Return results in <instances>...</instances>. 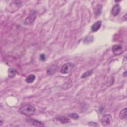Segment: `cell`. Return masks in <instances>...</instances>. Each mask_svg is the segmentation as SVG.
Listing matches in <instances>:
<instances>
[{"instance_id":"cell-6","label":"cell","mask_w":127,"mask_h":127,"mask_svg":"<svg viewBox=\"0 0 127 127\" xmlns=\"http://www.w3.org/2000/svg\"><path fill=\"white\" fill-rule=\"evenodd\" d=\"M55 120L56 121L60 122L61 123L63 124H68L70 122V120L69 118H68L67 117L65 116H58L56 117L55 118Z\"/></svg>"},{"instance_id":"cell-2","label":"cell","mask_w":127,"mask_h":127,"mask_svg":"<svg viewBox=\"0 0 127 127\" xmlns=\"http://www.w3.org/2000/svg\"><path fill=\"white\" fill-rule=\"evenodd\" d=\"M75 65L72 63H66L64 65L61 69L60 72L63 74H67L70 73L74 69Z\"/></svg>"},{"instance_id":"cell-7","label":"cell","mask_w":127,"mask_h":127,"mask_svg":"<svg viewBox=\"0 0 127 127\" xmlns=\"http://www.w3.org/2000/svg\"><path fill=\"white\" fill-rule=\"evenodd\" d=\"M102 22L101 21H98L93 24L91 27V31L93 32H95L98 31L101 26Z\"/></svg>"},{"instance_id":"cell-17","label":"cell","mask_w":127,"mask_h":127,"mask_svg":"<svg viewBox=\"0 0 127 127\" xmlns=\"http://www.w3.org/2000/svg\"><path fill=\"white\" fill-rule=\"evenodd\" d=\"M88 125H89V126H91V127H98V126H99V125L98 124L94 122H89V123H88Z\"/></svg>"},{"instance_id":"cell-15","label":"cell","mask_w":127,"mask_h":127,"mask_svg":"<svg viewBox=\"0 0 127 127\" xmlns=\"http://www.w3.org/2000/svg\"><path fill=\"white\" fill-rule=\"evenodd\" d=\"M92 73H93L92 70H90L89 71H87L86 72H85L84 74H83V75L81 76V78H86L88 76H89L92 74Z\"/></svg>"},{"instance_id":"cell-16","label":"cell","mask_w":127,"mask_h":127,"mask_svg":"<svg viewBox=\"0 0 127 127\" xmlns=\"http://www.w3.org/2000/svg\"><path fill=\"white\" fill-rule=\"evenodd\" d=\"M70 116L71 117V118L74 119L75 120H77L79 119V116L78 115V114L76 113H72L70 115Z\"/></svg>"},{"instance_id":"cell-11","label":"cell","mask_w":127,"mask_h":127,"mask_svg":"<svg viewBox=\"0 0 127 127\" xmlns=\"http://www.w3.org/2000/svg\"><path fill=\"white\" fill-rule=\"evenodd\" d=\"M36 79V76L34 75L31 74L29 75L25 80V81L28 84H30V83H32Z\"/></svg>"},{"instance_id":"cell-1","label":"cell","mask_w":127,"mask_h":127,"mask_svg":"<svg viewBox=\"0 0 127 127\" xmlns=\"http://www.w3.org/2000/svg\"><path fill=\"white\" fill-rule=\"evenodd\" d=\"M18 112L24 115L30 117L35 114L36 109L33 106L26 104H23L18 109Z\"/></svg>"},{"instance_id":"cell-14","label":"cell","mask_w":127,"mask_h":127,"mask_svg":"<svg viewBox=\"0 0 127 127\" xmlns=\"http://www.w3.org/2000/svg\"><path fill=\"white\" fill-rule=\"evenodd\" d=\"M32 125L36 127H44L45 126L44 124H43L41 122L38 121L37 120H33L32 121Z\"/></svg>"},{"instance_id":"cell-8","label":"cell","mask_w":127,"mask_h":127,"mask_svg":"<svg viewBox=\"0 0 127 127\" xmlns=\"http://www.w3.org/2000/svg\"><path fill=\"white\" fill-rule=\"evenodd\" d=\"M121 11V7L119 4L114 6L112 9V13L114 16H117Z\"/></svg>"},{"instance_id":"cell-4","label":"cell","mask_w":127,"mask_h":127,"mask_svg":"<svg viewBox=\"0 0 127 127\" xmlns=\"http://www.w3.org/2000/svg\"><path fill=\"white\" fill-rule=\"evenodd\" d=\"M112 122V117L110 114H106L102 116L101 119V123L102 126H108Z\"/></svg>"},{"instance_id":"cell-19","label":"cell","mask_w":127,"mask_h":127,"mask_svg":"<svg viewBox=\"0 0 127 127\" xmlns=\"http://www.w3.org/2000/svg\"><path fill=\"white\" fill-rule=\"evenodd\" d=\"M126 73H127V71H126L124 73V74H123V76H127V74H126Z\"/></svg>"},{"instance_id":"cell-5","label":"cell","mask_w":127,"mask_h":127,"mask_svg":"<svg viewBox=\"0 0 127 127\" xmlns=\"http://www.w3.org/2000/svg\"><path fill=\"white\" fill-rule=\"evenodd\" d=\"M112 51L113 54L115 56H119L123 53V48L121 46L118 45H113L112 48Z\"/></svg>"},{"instance_id":"cell-9","label":"cell","mask_w":127,"mask_h":127,"mask_svg":"<svg viewBox=\"0 0 127 127\" xmlns=\"http://www.w3.org/2000/svg\"><path fill=\"white\" fill-rule=\"evenodd\" d=\"M17 74V71L14 69L11 68L8 70V75L9 78H13L15 77L16 75Z\"/></svg>"},{"instance_id":"cell-10","label":"cell","mask_w":127,"mask_h":127,"mask_svg":"<svg viewBox=\"0 0 127 127\" xmlns=\"http://www.w3.org/2000/svg\"><path fill=\"white\" fill-rule=\"evenodd\" d=\"M102 6L99 4H98V5L95 7L94 13H95V15L96 17H98L102 13Z\"/></svg>"},{"instance_id":"cell-12","label":"cell","mask_w":127,"mask_h":127,"mask_svg":"<svg viewBox=\"0 0 127 127\" xmlns=\"http://www.w3.org/2000/svg\"><path fill=\"white\" fill-rule=\"evenodd\" d=\"M119 117L122 120L127 119V108L122 110L119 114Z\"/></svg>"},{"instance_id":"cell-18","label":"cell","mask_w":127,"mask_h":127,"mask_svg":"<svg viewBox=\"0 0 127 127\" xmlns=\"http://www.w3.org/2000/svg\"><path fill=\"white\" fill-rule=\"evenodd\" d=\"M40 59L42 61H45L46 59L45 54H41L40 56Z\"/></svg>"},{"instance_id":"cell-13","label":"cell","mask_w":127,"mask_h":127,"mask_svg":"<svg viewBox=\"0 0 127 127\" xmlns=\"http://www.w3.org/2000/svg\"><path fill=\"white\" fill-rule=\"evenodd\" d=\"M57 71V68L55 66H51L47 69V74L49 75H53Z\"/></svg>"},{"instance_id":"cell-3","label":"cell","mask_w":127,"mask_h":127,"mask_svg":"<svg viewBox=\"0 0 127 127\" xmlns=\"http://www.w3.org/2000/svg\"><path fill=\"white\" fill-rule=\"evenodd\" d=\"M37 12L35 11H32L29 13L28 16L25 19V23L26 24H32L35 21L37 17Z\"/></svg>"}]
</instances>
